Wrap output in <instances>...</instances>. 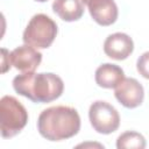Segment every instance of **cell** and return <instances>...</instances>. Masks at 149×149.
<instances>
[{
    "label": "cell",
    "instance_id": "cell-1",
    "mask_svg": "<svg viewBox=\"0 0 149 149\" xmlns=\"http://www.w3.org/2000/svg\"><path fill=\"white\" fill-rule=\"evenodd\" d=\"M13 87L16 93L33 102H51L58 99L64 91L62 78L51 72H24L13 79Z\"/></svg>",
    "mask_w": 149,
    "mask_h": 149
},
{
    "label": "cell",
    "instance_id": "cell-2",
    "mask_svg": "<svg viewBox=\"0 0 149 149\" xmlns=\"http://www.w3.org/2000/svg\"><path fill=\"white\" fill-rule=\"evenodd\" d=\"M37 129L49 141H63L78 134L80 116L73 107L52 106L41 112L37 120Z\"/></svg>",
    "mask_w": 149,
    "mask_h": 149
},
{
    "label": "cell",
    "instance_id": "cell-3",
    "mask_svg": "<svg viewBox=\"0 0 149 149\" xmlns=\"http://www.w3.org/2000/svg\"><path fill=\"white\" fill-rule=\"evenodd\" d=\"M28 122V112L24 106L12 95H5L0 100V125L3 139L17 135Z\"/></svg>",
    "mask_w": 149,
    "mask_h": 149
},
{
    "label": "cell",
    "instance_id": "cell-4",
    "mask_svg": "<svg viewBox=\"0 0 149 149\" xmlns=\"http://www.w3.org/2000/svg\"><path fill=\"white\" fill-rule=\"evenodd\" d=\"M57 31V24L51 17L45 14H36L28 22L22 40L24 44L36 49H47L52 44Z\"/></svg>",
    "mask_w": 149,
    "mask_h": 149
},
{
    "label": "cell",
    "instance_id": "cell-5",
    "mask_svg": "<svg viewBox=\"0 0 149 149\" xmlns=\"http://www.w3.org/2000/svg\"><path fill=\"white\" fill-rule=\"evenodd\" d=\"M88 119L93 129L105 135L115 132L120 126L118 111L111 104L102 100H97L90 106Z\"/></svg>",
    "mask_w": 149,
    "mask_h": 149
},
{
    "label": "cell",
    "instance_id": "cell-6",
    "mask_svg": "<svg viewBox=\"0 0 149 149\" xmlns=\"http://www.w3.org/2000/svg\"><path fill=\"white\" fill-rule=\"evenodd\" d=\"M116 100L126 108H136L143 102V86L135 78H125L114 91Z\"/></svg>",
    "mask_w": 149,
    "mask_h": 149
},
{
    "label": "cell",
    "instance_id": "cell-7",
    "mask_svg": "<svg viewBox=\"0 0 149 149\" xmlns=\"http://www.w3.org/2000/svg\"><path fill=\"white\" fill-rule=\"evenodd\" d=\"M9 57L12 65L22 73L34 72L42 61V54L36 48L28 44L15 48L9 54Z\"/></svg>",
    "mask_w": 149,
    "mask_h": 149
},
{
    "label": "cell",
    "instance_id": "cell-8",
    "mask_svg": "<svg viewBox=\"0 0 149 149\" xmlns=\"http://www.w3.org/2000/svg\"><path fill=\"white\" fill-rule=\"evenodd\" d=\"M90 15L100 26H111L118 19V6L114 0H83Z\"/></svg>",
    "mask_w": 149,
    "mask_h": 149
},
{
    "label": "cell",
    "instance_id": "cell-9",
    "mask_svg": "<svg viewBox=\"0 0 149 149\" xmlns=\"http://www.w3.org/2000/svg\"><path fill=\"white\" fill-rule=\"evenodd\" d=\"M134 50V42L125 33L111 34L104 42V52L113 59L123 61L132 55Z\"/></svg>",
    "mask_w": 149,
    "mask_h": 149
},
{
    "label": "cell",
    "instance_id": "cell-10",
    "mask_svg": "<svg viewBox=\"0 0 149 149\" xmlns=\"http://www.w3.org/2000/svg\"><path fill=\"white\" fill-rule=\"evenodd\" d=\"M95 83L104 88H115L123 79V70L115 64L105 63L95 70Z\"/></svg>",
    "mask_w": 149,
    "mask_h": 149
},
{
    "label": "cell",
    "instance_id": "cell-11",
    "mask_svg": "<svg viewBox=\"0 0 149 149\" xmlns=\"http://www.w3.org/2000/svg\"><path fill=\"white\" fill-rule=\"evenodd\" d=\"M52 10L63 21H77L84 14V2L83 0H54Z\"/></svg>",
    "mask_w": 149,
    "mask_h": 149
},
{
    "label": "cell",
    "instance_id": "cell-12",
    "mask_svg": "<svg viewBox=\"0 0 149 149\" xmlns=\"http://www.w3.org/2000/svg\"><path fill=\"white\" fill-rule=\"evenodd\" d=\"M146 144V139L137 132H125L116 140L118 149H143Z\"/></svg>",
    "mask_w": 149,
    "mask_h": 149
},
{
    "label": "cell",
    "instance_id": "cell-13",
    "mask_svg": "<svg viewBox=\"0 0 149 149\" xmlns=\"http://www.w3.org/2000/svg\"><path fill=\"white\" fill-rule=\"evenodd\" d=\"M136 69L143 78L149 79V51H146L139 57L136 62Z\"/></svg>",
    "mask_w": 149,
    "mask_h": 149
},
{
    "label": "cell",
    "instance_id": "cell-14",
    "mask_svg": "<svg viewBox=\"0 0 149 149\" xmlns=\"http://www.w3.org/2000/svg\"><path fill=\"white\" fill-rule=\"evenodd\" d=\"M1 51H2V70H1V72H2V73H5V72H7V71L10 69L12 63H10L9 52H8L5 48H2V49H1Z\"/></svg>",
    "mask_w": 149,
    "mask_h": 149
},
{
    "label": "cell",
    "instance_id": "cell-15",
    "mask_svg": "<svg viewBox=\"0 0 149 149\" xmlns=\"http://www.w3.org/2000/svg\"><path fill=\"white\" fill-rule=\"evenodd\" d=\"M86 146H97V147H100V148H104V146H101V144H98V143H83V144H79L78 147H86Z\"/></svg>",
    "mask_w": 149,
    "mask_h": 149
},
{
    "label": "cell",
    "instance_id": "cell-16",
    "mask_svg": "<svg viewBox=\"0 0 149 149\" xmlns=\"http://www.w3.org/2000/svg\"><path fill=\"white\" fill-rule=\"evenodd\" d=\"M35 1H38V2H45V1H48V0H35Z\"/></svg>",
    "mask_w": 149,
    "mask_h": 149
}]
</instances>
